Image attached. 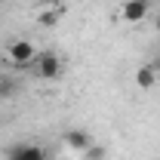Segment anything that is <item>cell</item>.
<instances>
[{"label":"cell","instance_id":"7","mask_svg":"<svg viewBox=\"0 0 160 160\" xmlns=\"http://www.w3.org/2000/svg\"><path fill=\"white\" fill-rule=\"evenodd\" d=\"M157 83V71H154V65H142L139 71H136V86L139 89H151Z\"/></svg>","mask_w":160,"mask_h":160},{"label":"cell","instance_id":"1","mask_svg":"<svg viewBox=\"0 0 160 160\" xmlns=\"http://www.w3.org/2000/svg\"><path fill=\"white\" fill-rule=\"evenodd\" d=\"M31 68H34V74L40 80H56L62 74V59L46 49V52H37V59L31 62Z\"/></svg>","mask_w":160,"mask_h":160},{"label":"cell","instance_id":"2","mask_svg":"<svg viewBox=\"0 0 160 160\" xmlns=\"http://www.w3.org/2000/svg\"><path fill=\"white\" fill-rule=\"evenodd\" d=\"M6 160H49V151L34 142H19L6 148Z\"/></svg>","mask_w":160,"mask_h":160},{"label":"cell","instance_id":"4","mask_svg":"<svg viewBox=\"0 0 160 160\" xmlns=\"http://www.w3.org/2000/svg\"><path fill=\"white\" fill-rule=\"evenodd\" d=\"M148 9H151V0H126L123 3V19L129 25H139L148 16Z\"/></svg>","mask_w":160,"mask_h":160},{"label":"cell","instance_id":"11","mask_svg":"<svg viewBox=\"0 0 160 160\" xmlns=\"http://www.w3.org/2000/svg\"><path fill=\"white\" fill-rule=\"evenodd\" d=\"M157 160H160V157H157Z\"/></svg>","mask_w":160,"mask_h":160},{"label":"cell","instance_id":"3","mask_svg":"<svg viewBox=\"0 0 160 160\" xmlns=\"http://www.w3.org/2000/svg\"><path fill=\"white\" fill-rule=\"evenodd\" d=\"M6 59L12 62L16 68H25V65H31V62L37 59V49H34L31 40H12L6 46Z\"/></svg>","mask_w":160,"mask_h":160},{"label":"cell","instance_id":"5","mask_svg":"<svg viewBox=\"0 0 160 160\" xmlns=\"http://www.w3.org/2000/svg\"><path fill=\"white\" fill-rule=\"evenodd\" d=\"M65 145H68L71 151L83 154V151L92 145V136H89V129H68V132H65Z\"/></svg>","mask_w":160,"mask_h":160},{"label":"cell","instance_id":"9","mask_svg":"<svg viewBox=\"0 0 160 160\" xmlns=\"http://www.w3.org/2000/svg\"><path fill=\"white\" fill-rule=\"evenodd\" d=\"M83 160H108V151H105L102 145H96V142H92V145L83 151Z\"/></svg>","mask_w":160,"mask_h":160},{"label":"cell","instance_id":"6","mask_svg":"<svg viewBox=\"0 0 160 160\" xmlns=\"http://www.w3.org/2000/svg\"><path fill=\"white\" fill-rule=\"evenodd\" d=\"M62 19V3H43V9H40V16H37V22L40 25H56V22Z\"/></svg>","mask_w":160,"mask_h":160},{"label":"cell","instance_id":"10","mask_svg":"<svg viewBox=\"0 0 160 160\" xmlns=\"http://www.w3.org/2000/svg\"><path fill=\"white\" fill-rule=\"evenodd\" d=\"M154 25H157V31H160V16H157V22H154Z\"/></svg>","mask_w":160,"mask_h":160},{"label":"cell","instance_id":"8","mask_svg":"<svg viewBox=\"0 0 160 160\" xmlns=\"http://www.w3.org/2000/svg\"><path fill=\"white\" fill-rule=\"evenodd\" d=\"M16 89H19V83L12 77H6V74H0V99H9V96H16Z\"/></svg>","mask_w":160,"mask_h":160}]
</instances>
